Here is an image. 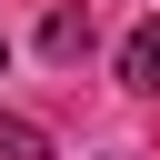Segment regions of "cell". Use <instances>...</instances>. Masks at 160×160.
Returning a JSON list of instances; mask_svg holds the SVG:
<instances>
[{
  "label": "cell",
  "instance_id": "6da1fadb",
  "mask_svg": "<svg viewBox=\"0 0 160 160\" xmlns=\"http://www.w3.org/2000/svg\"><path fill=\"white\" fill-rule=\"evenodd\" d=\"M120 80H130V90H150V100H160V20H140V30H130V40H120Z\"/></svg>",
  "mask_w": 160,
  "mask_h": 160
},
{
  "label": "cell",
  "instance_id": "7a4b0ae2",
  "mask_svg": "<svg viewBox=\"0 0 160 160\" xmlns=\"http://www.w3.org/2000/svg\"><path fill=\"white\" fill-rule=\"evenodd\" d=\"M40 50H50V60H80V50H90V10H50Z\"/></svg>",
  "mask_w": 160,
  "mask_h": 160
},
{
  "label": "cell",
  "instance_id": "3957f363",
  "mask_svg": "<svg viewBox=\"0 0 160 160\" xmlns=\"http://www.w3.org/2000/svg\"><path fill=\"white\" fill-rule=\"evenodd\" d=\"M0 160H50V140H40L30 120H0Z\"/></svg>",
  "mask_w": 160,
  "mask_h": 160
},
{
  "label": "cell",
  "instance_id": "277c9868",
  "mask_svg": "<svg viewBox=\"0 0 160 160\" xmlns=\"http://www.w3.org/2000/svg\"><path fill=\"white\" fill-rule=\"evenodd\" d=\"M0 60H10V40H0Z\"/></svg>",
  "mask_w": 160,
  "mask_h": 160
}]
</instances>
